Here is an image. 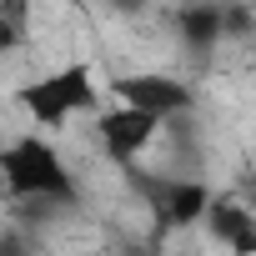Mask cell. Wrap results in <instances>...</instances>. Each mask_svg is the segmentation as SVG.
I'll list each match as a JSON object with an SVG mask.
<instances>
[{
	"mask_svg": "<svg viewBox=\"0 0 256 256\" xmlns=\"http://www.w3.org/2000/svg\"><path fill=\"white\" fill-rule=\"evenodd\" d=\"M0 181L16 201H50V206H76L80 186L66 156L46 136H16V146L0 151Z\"/></svg>",
	"mask_w": 256,
	"mask_h": 256,
	"instance_id": "cell-1",
	"label": "cell"
},
{
	"mask_svg": "<svg viewBox=\"0 0 256 256\" xmlns=\"http://www.w3.org/2000/svg\"><path fill=\"white\" fill-rule=\"evenodd\" d=\"M16 100H20V110L36 126H46V131H60V126H70L76 116L100 110V90H96V76H90L86 60H66V66L26 80L16 90Z\"/></svg>",
	"mask_w": 256,
	"mask_h": 256,
	"instance_id": "cell-2",
	"label": "cell"
},
{
	"mask_svg": "<svg viewBox=\"0 0 256 256\" xmlns=\"http://www.w3.org/2000/svg\"><path fill=\"white\" fill-rule=\"evenodd\" d=\"M110 96L120 106H131V110L156 116L161 126L196 110V86L186 76H166V70H126V76L110 80Z\"/></svg>",
	"mask_w": 256,
	"mask_h": 256,
	"instance_id": "cell-3",
	"label": "cell"
},
{
	"mask_svg": "<svg viewBox=\"0 0 256 256\" xmlns=\"http://www.w3.org/2000/svg\"><path fill=\"white\" fill-rule=\"evenodd\" d=\"M90 116H96V136H100V146H106V156H110L116 166H131V161L156 141V131H161V120H156V116L131 110V106L90 110Z\"/></svg>",
	"mask_w": 256,
	"mask_h": 256,
	"instance_id": "cell-4",
	"label": "cell"
},
{
	"mask_svg": "<svg viewBox=\"0 0 256 256\" xmlns=\"http://www.w3.org/2000/svg\"><path fill=\"white\" fill-rule=\"evenodd\" d=\"M201 221H206V236L216 246H231V256H256V216L236 196H216L211 191Z\"/></svg>",
	"mask_w": 256,
	"mask_h": 256,
	"instance_id": "cell-5",
	"label": "cell"
},
{
	"mask_svg": "<svg viewBox=\"0 0 256 256\" xmlns=\"http://www.w3.org/2000/svg\"><path fill=\"white\" fill-rule=\"evenodd\" d=\"M176 40L191 60H211L226 40H221V0H186L176 10Z\"/></svg>",
	"mask_w": 256,
	"mask_h": 256,
	"instance_id": "cell-6",
	"label": "cell"
},
{
	"mask_svg": "<svg viewBox=\"0 0 256 256\" xmlns=\"http://www.w3.org/2000/svg\"><path fill=\"white\" fill-rule=\"evenodd\" d=\"M156 201V231H176V226H196L206 201H211V186L196 181V176H176L166 181L161 191H151Z\"/></svg>",
	"mask_w": 256,
	"mask_h": 256,
	"instance_id": "cell-7",
	"label": "cell"
},
{
	"mask_svg": "<svg viewBox=\"0 0 256 256\" xmlns=\"http://www.w3.org/2000/svg\"><path fill=\"white\" fill-rule=\"evenodd\" d=\"M256 20L246 0H221V40H251Z\"/></svg>",
	"mask_w": 256,
	"mask_h": 256,
	"instance_id": "cell-8",
	"label": "cell"
},
{
	"mask_svg": "<svg viewBox=\"0 0 256 256\" xmlns=\"http://www.w3.org/2000/svg\"><path fill=\"white\" fill-rule=\"evenodd\" d=\"M0 256H36V241L20 226H6V231H0Z\"/></svg>",
	"mask_w": 256,
	"mask_h": 256,
	"instance_id": "cell-9",
	"label": "cell"
},
{
	"mask_svg": "<svg viewBox=\"0 0 256 256\" xmlns=\"http://www.w3.org/2000/svg\"><path fill=\"white\" fill-rule=\"evenodd\" d=\"M20 40H26V26H20V20H6V16H0V56L20 50Z\"/></svg>",
	"mask_w": 256,
	"mask_h": 256,
	"instance_id": "cell-10",
	"label": "cell"
},
{
	"mask_svg": "<svg viewBox=\"0 0 256 256\" xmlns=\"http://www.w3.org/2000/svg\"><path fill=\"white\" fill-rule=\"evenodd\" d=\"M110 6H116L120 16H141V10H146V0H110Z\"/></svg>",
	"mask_w": 256,
	"mask_h": 256,
	"instance_id": "cell-11",
	"label": "cell"
},
{
	"mask_svg": "<svg viewBox=\"0 0 256 256\" xmlns=\"http://www.w3.org/2000/svg\"><path fill=\"white\" fill-rule=\"evenodd\" d=\"M171 256H196V251H171Z\"/></svg>",
	"mask_w": 256,
	"mask_h": 256,
	"instance_id": "cell-12",
	"label": "cell"
}]
</instances>
